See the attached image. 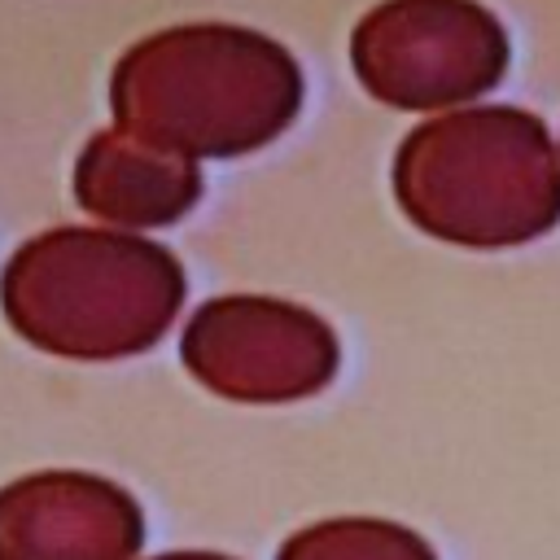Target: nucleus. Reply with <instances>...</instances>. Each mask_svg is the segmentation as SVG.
Returning <instances> with one entry per match:
<instances>
[{
    "instance_id": "obj_7",
    "label": "nucleus",
    "mask_w": 560,
    "mask_h": 560,
    "mask_svg": "<svg viewBox=\"0 0 560 560\" xmlns=\"http://www.w3.org/2000/svg\"><path fill=\"white\" fill-rule=\"evenodd\" d=\"M74 197L88 214L118 228H166L201 197L192 158L149 144L122 127L96 131L74 162Z\"/></svg>"
},
{
    "instance_id": "obj_6",
    "label": "nucleus",
    "mask_w": 560,
    "mask_h": 560,
    "mask_svg": "<svg viewBox=\"0 0 560 560\" xmlns=\"http://www.w3.org/2000/svg\"><path fill=\"white\" fill-rule=\"evenodd\" d=\"M140 503L79 468H48L0 486V560H136Z\"/></svg>"
},
{
    "instance_id": "obj_4",
    "label": "nucleus",
    "mask_w": 560,
    "mask_h": 560,
    "mask_svg": "<svg viewBox=\"0 0 560 560\" xmlns=\"http://www.w3.org/2000/svg\"><path fill=\"white\" fill-rule=\"evenodd\" d=\"M508 31L477 0H381L350 35L359 83L394 109L486 96L508 70Z\"/></svg>"
},
{
    "instance_id": "obj_9",
    "label": "nucleus",
    "mask_w": 560,
    "mask_h": 560,
    "mask_svg": "<svg viewBox=\"0 0 560 560\" xmlns=\"http://www.w3.org/2000/svg\"><path fill=\"white\" fill-rule=\"evenodd\" d=\"M158 560H232V556H219V551H166Z\"/></svg>"
},
{
    "instance_id": "obj_1",
    "label": "nucleus",
    "mask_w": 560,
    "mask_h": 560,
    "mask_svg": "<svg viewBox=\"0 0 560 560\" xmlns=\"http://www.w3.org/2000/svg\"><path fill=\"white\" fill-rule=\"evenodd\" d=\"M114 122L184 158H241L302 109L293 52L249 26L192 22L136 39L109 79Z\"/></svg>"
},
{
    "instance_id": "obj_5",
    "label": "nucleus",
    "mask_w": 560,
    "mask_h": 560,
    "mask_svg": "<svg viewBox=\"0 0 560 560\" xmlns=\"http://www.w3.org/2000/svg\"><path fill=\"white\" fill-rule=\"evenodd\" d=\"M184 368L219 398L232 402H298L319 394L341 363L337 332L306 306L232 293L192 311Z\"/></svg>"
},
{
    "instance_id": "obj_2",
    "label": "nucleus",
    "mask_w": 560,
    "mask_h": 560,
    "mask_svg": "<svg viewBox=\"0 0 560 560\" xmlns=\"http://www.w3.org/2000/svg\"><path fill=\"white\" fill-rule=\"evenodd\" d=\"M394 197L446 245H525L560 223V149L529 109H451L398 144Z\"/></svg>"
},
{
    "instance_id": "obj_3",
    "label": "nucleus",
    "mask_w": 560,
    "mask_h": 560,
    "mask_svg": "<svg viewBox=\"0 0 560 560\" xmlns=\"http://www.w3.org/2000/svg\"><path fill=\"white\" fill-rule=\"evenodd\" d=\"M0 306L35 350L127 359L149 350L179 315L184 267L144 236L52 228L18 245L4 262Z\"/></svg>"
},
{
    "instance_id": "obj_8",
    "label": "nucleus",
    "mask_w": 560,
    "mask_h": 560,
    "mask_svg": "<svg viewBox=\"0 0 560 560\" xmlns=\"http://www.w3.org/2000/svg\"><path fill=\"white\" fill-rule=\"evenodd\" d=\"M276 560H438V556L407 525L376 516H337L289 534Z\"/></svg>"
}]
</instances>
